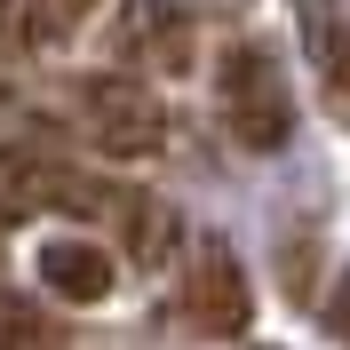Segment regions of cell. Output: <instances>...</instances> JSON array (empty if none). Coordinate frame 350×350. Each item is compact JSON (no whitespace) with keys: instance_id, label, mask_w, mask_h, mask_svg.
Here are the masks:
<instances>
[{"instance_id":"obj_1","label":"cell","mask_w":350,"mask_h":350,"mask_svg":"<svg viewBox=\"0 0 350 350\" xmlns=\"http://www.w3.org/2000/svg\"><path fill=\"white\" fill-rule=\"evenodd\" d=\"M64 128H80V144H96L104 159H152L167 152V104L128 72H88L56 96Z\"/></svg>"},{"instance_id":"obj_2","label":"cell","mask_w":350,"mask_h":350,"mask_svg":"<svg viewBox=\"0 0 350 350\" xmlns=\"http://www.w3.org/2000/svg\"><path fill=\"white\" fill-rule=\"evenodd\" d=\"M215 111H223V128L239 135L247 152H279L286 135H295V88H286L279 56L255 48V40L223 48V64H215Z\"/></svg>"},{"instance_id":"obj_3","label":"cell","mask_w":350,"mask_h":350,"mask_svg":"<svg viewBox=\"0 0 350 350\" xmlns=\"http://www.w3.org/2000/svg\"><path fill=\"white\" fill-rule=\"evenodd\" d=\"M183 310H191V327H199V334H215V342L247 334V319H255V286H247V262H239V247L223 239V231H199V239H191Z\"/></svg>"},{"instance_id":"obj_4","label":"cell","mask_w":350,"mask_h":350,"mask_svg":"<svg viewBox=\"0 0 350 350\" xmlns=\"http://www.w3.org/2000/svg\"><path fill=\"white\" fill-rule=\"evenodd\" d=\"M191 8L183 0H128L120 16H111V56H120V72H152V80H175V72H191Z\"/></svg>"},{"instance_id":"obj_5","label":"cell","mask_w":350,"mask_h":350,"mask_svg":"<svg viewBox=\"0 0 350 350\" xmlns=\"http://www.w3.org/2000/svg\"><path fill=\"white\" fill-rule=\"evenodd\" d=\"M80 199V175L56 167L48 152H0V231L32 215H72Z\"/></svg>"},{"instance_id":"obj_6","label":"cell","mask_w":350,"mask_h":350,"mask_svg":"<svg viewBox=\"0 0 350 350\" xmlns=\"http://www.w3.org/2000/svg\"><path fill=\"white\" fill-rule=\"evenodd\" d=\"M310 40V64H319V88H327V111L350 128V0H295Z\"/></svg>"},{"instance_id":"obj_7","label":"cell","mask_w":350,"mask_h":350,"mask_svg":"<svg viewBox=\"0 0 350 350\" xmlns=\"http://www.w3.org/2000/svg\"><path fill=\"white\" fill-rule=\"evenodd\" d=\"M104 223L120 231V239H128V255L144 262V271H159V262L175 255V239H183V223H175V207H167L159 191H120Z\"/></svg>"},{"instance_id":"obj_8","label":"cell","mask_w":350,"mask_h":350,"mask_svg":"<svg viewBox=\"0 0 350 350\" xmlns=\"http://www.w3.org/2000/svg\"><path fill=\"white\" fill-rule=\"evenodd\" d=\"M40 286L56 303H104L111 295V255L96 239H48L40 247Z\"/></svg>"},{"instance_id":"obj_9","label":"cell","mask_w":350,"mask_h":350,"mask_svg":"<svg viewBox=\"0 0 350 350\" xmlns=\"http://www.w3.org/2000/svg\"><path fill=\"white\" fill-rule=\"evenodd\" d=\"M96 8V0H8V24L24 32V48H56L80 32V16Z\"/></svg>"},{"instance_id":"obj_10","label":"cell","mask_w":350,"mask_h":350,"mask_svg":"<svg viewBox=\"0 0 350 350\" xmlns=\"http://www.w3.org/2000/svg\"><path fill=\"white\" fill-rule=\"evenodd\" d=\"M0 350H64V327L40 319L32 303H16V295H0Z\"/></svg>"},{"instance_id":"obj_11","label":"cell","mask_w":350,"mask_h":350,"mask_svg":"<svg viewBox=\"0 0 350 350\" xmlns=\"http://www.w3.org/2000/svg\"><path fill=\"white\" fill-rule=\"evenodd\" d=\"M24 88V32L0 16V96H16Z\"/></svg>"},{"instance_id":"obj_12","label":"cell","mask_w":350,"mask_h":350,"mask_svg":"<svg viewBox=\"0 0 350 350\" xmlns=\"http://www.w3.org/2000/svg\"><path fill=\"white\" fill-rule=\"evenodd\" d=\"M327 319H334V334H342V342H350V271H342V279H334V303H327Z\"/></svg>"},{"instance_id":"obj_13","label":"cell","mask_w":350,"mask_h":350,"mask_svg":"<svg viewBox=\"0 0 350 350\" xmlns=\"http://www.w3.org/2000/svg\"><path fill=\"white\" fill-rule=\"evenodd\" d=\"M0 295H8V231H0Z\"/></svg>"}]
</instances>
